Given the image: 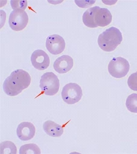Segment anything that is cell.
<instances>
[{
  "label": "cell",
  "instance_id": "obj_1",
  "mask_svg": "<svg viewBox=\"0 0 137 154\" xmlns=\"http://www.w3.org/2000/svg\"><path fill=\"white\" fill-rule=\"evenodd\" d=\"M31 82V77L28 73L23 69H17L5 79L3 90L7 95L15 96L28 88Z\"/></svg>",
  "mask_w": 137,
  "mask_h": 154
},
{
  "label": "cell",
  "instance_id": "obj_2",
  "mask_svg": "<svg viewBox=\"0 0 137 154\" xmlns=\"http://www.w3.org/2000/svg\"><path fill=\"white\" fill-rule=\"evenodd\" d=\"M82 19L85 25L93 28L108 26L112 21V15L108 9L95 6L87 10Z\"/></svg>",
  "mask_w": 137,
  "mask_h": 154
},
{
  "label": "cell",
  "instance_id": "obj_3",
  "mask_svg": "<svg viewBox=\"0 0 137 154\" xmlns=\"http://www.w3.org/2000/svg\"><path fill=\"white\" fill-rule=\"evenodd\" d=\"M123 40L122 34L119 29L111 27L99 35L98 43L103 51L111 52L114 51L121 44Z\"/></svg>",
  "mask_w": 137,
  "mask_h": 154
},
{
  "label": "cell",
  "instance_id": "obj_4",
  "mask_svg": "<svg viewBox=\"0 0 137 154\" xmlns=\"http://www.w3.org/2000/svg\"><path fill=\"white\" fill-rule=\"evenodd\" d=\"M39 87L45 95L54 96L58 92L60 87L58 77L52 72L44 73L41 77Z\"/></svg>",
  "mask_w": 137,
  "mask_h": 154
},
{
  "label": "cell",
  "instance_id": "obj_5",
  "mask_svg": "<svg viewBox=\"0 0 137 154\" xmlns=\"http://www.w3.org/2000/svg\"><path fill=\"white\" fill-rule=\"evenodd\" d=\"M130 69L128 61L122 57L114 58L110 62L108 71L110 75L114 78H123L127 75Z\"/></svg>",
  "mask_w": 137,
  "mask_h": 154
},
{
  "label": "cell",
  "instance_id": "obj_6",
  "mask_svg": "<svg viewBox=\"0 0 137 154\" xmlns=\"http://www.w3.org/2000/svg\"><path fill=\"white\" fill-rule=\"evenodd\" d=\"M83 92L81 87L78 84L71 83L64 87L61 92V96L65 102L69 105L78 103L81 100Z\"/></svg>",
  "mask_w": 137,
  "mask_h": 154
},
{
  "label": "cell",
  "instance_id": "obj_7",
  "mask_svg": "<svg viewBox=\"0 0 137 154\" xmlns=\"http://www.w3.org/2000/svg\"><path fill=\"white\" fill-rule=\"evenodd\" d=\"M29 20L28 15L26 11L22 10H13L10 14L9 23L14 31H19L26 28Z\"/></svg>",
  "mask_w": 137,
  "mask_h": 154
},
{
  "label": "cell",
  "instance_id": "obj_8",
  "mask_svg": "<svg viewBox=\"0 0 137 154\" xmlns=\"http://www.w3.org/2000/svg\"><path fill=\"white\" fill-rule=\"evenodd\" d=\"M46 46L50 53L56 55L64 51L66 43L63 37L58 34H53L47 38Z\"/></svg>",
  "mask_w": 137,
  "mask_h": 154
},
{
  "label": "cell",
  "instance_id": "obj_9",
  "mask_svg": "<svg viewBox=\"0 0 137 154\" xmlns=\"http://www.w3.org/2000/svg\"><path fill=\"white\" fill-rule=\"evenodd\" d=\"M31 60L32 65L39 70H44L49 66L50 60L48 54L42 50H37L32 54Z\"/></svg>",
  "mask_w": 137,
  "mask_h": 154
},
{
  "label": "cell",
  "instance_id": "obj_10",
  "mask_svg": "<svg viewBox=\"0 0 137 154\" xmlns=\"http://www.w3.org/2000/svg\"><path fill=\"white\" fill-rule=\"evenodd\" d=\"M36 129L33 124L27 122L20 123L17 128V133L18 138L22 141L31 140L35 135Z\"/></svg>",
  "mask_w": 137,
  "mask_h": 154
},
{
  "label": "cell",
  "instance_id": "obj_11",
  "mask_svg": "<svg viewBox=\"0 0 137 154\" xmlns=\"http://www.w3.org/2000/svg\"><path fill=\"white\" fill-rule=\"evenodd\" d=\"M73 63V59L70 56L64 55L59 57L55 61L53 66L57 72L66 73L71 70Z\"/></svg>",
  "mask_w": 137,
  "mask_h": 154
},
{
  "label": "cell",
  "instance_id": "obj_12",
  "mask_svg": "<svg viewBox=\"0 0 137 154\" xmlns=\"http://www.w3.org/2000/svg\"><path fill=\"white\" fill-rule=\"evenodd\" d=\"M43 128L47 135L53 137H59L64 133L63 126L51 121H47L44 122Z\"/></svg>",
  "mask_w": 137,
  "mask_h": 154
},
{
  "label": "cell",
  "instance_id": "obj_13",
  "mask_svg": "<svg viewBox=\"0 0 137 154\" xmlns=\"http://www.w3.org/2000/svg\"><path fill=\"white\" fill-rule=\"evenodd\" d=\"M19 153L21 154H41V150L36 144H27L22 146L20 149Z\"/></svg>",
  "mask_w": 137,
  "mask_h": 154
},
{
  "label": "cell",
  "instance_id": "obj_14",
  "mask_svg": "<svg viewBox=\"0 0 137 154\" xmlns=\"http://www.w3.org/2000/svg\"><path fill=\"white\" fill-rule=\"evenodd\" d=\"M126 106L131 112L137 113V94H132L128 97L126 101Z\"/></svg>",
  "mask_w": 137,
  "mask_h": 154
},
{
  "label": "cell",
  "instance_id": "obj_15",
  "mask_svg": "<svg viewBox=\"0 0 137 154\" xmlns=\"http://www.w3.org/2000/svg\"><path fill=\"white\" fill-rule=\"evenodd\" d=\"M1 154H16L17 147L14 143L11 141H6L1 144Z\"/></svg>",
  "mask_w": 137,
  "mask_h": 154
},
{
  "label": "cell",
  "instance_id": "obj_16",
  "mask_svg": "<svg viewBox=\"0 0 137 154\" xmlns=\"http://www.w3.org/2000/svg\"><path fill=\"white\" fill-rule=\"evenodd\" d=\"M11 5L14 10H22L24 11L27 6L26 1H11Z\"/></svg>",
  "mask_w": 137,
  "mask_h": 154
},
{
  "label": "cell",
  "instance_id": "obj_17",
  "mask_svg": "<svg viewBox=\"0 0 137 154\" xmlns=\"http://www.w3.org/2000/svg\"><path fill=\"white\" fill-rule=\"evenodd\" d=\"M128 84L129 88L132 90L137 91V71L129 76Z\"/></svg>",
  "mask_w": 137,
  "mask_h": 154
}]
</instances>
